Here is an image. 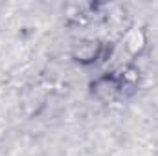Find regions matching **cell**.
<instances>
[{"instance_id": "6da1fadb", "label": "cell", "mask_w": 158, "mask_h": 156, "mask_svg": "<svg viewBox=\"0 0 158 156\" xmlns=\"http://www.w3.org/2000/svg\"><path fill=\"white\" fill-rule=\"evenodd\" d=\"M98 51H99V44H96V42H81L76 57H77V61L90 63V61H96Z\"/></svg>"}, {"instance_id": "7a4b0ae2", "label": "cell", "mask_w": 158, "mask_h": 156, "mask_svg": "<svg viewBox=\"0 0 158 156\" xmlns=\"http://www.w3.org/2000/svg\"><path fill=\"white\" fill-rule=\"evenodd\" d=\"M127 44V50L131 51V53H138V51H142V48H143V44H145V39H143V35H142V31H138V30H132L129 35H127V40H125Z\"/></svg>"}]
</instances>
